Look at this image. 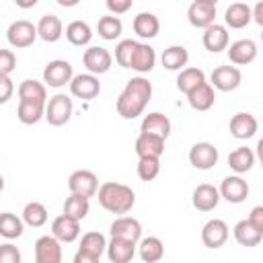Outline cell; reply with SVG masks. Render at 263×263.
<instances>
[{
    "label": "cell",
    "instance_id": "obj_36",
    "mask_svg": "<svg viewBox=\"0 0 263 263\" xmlns=\"http://www.w3.org/2000/svg\"><path fill=\"white\" fill-rule=\"evenodd\" d=\"M107 240H105V236L101 234V232H97V230H90V232H86V234H82V240H80V251H84V253H88V255H92V257H101L105 251H107Z\"/></svg>",
    "mask_w": 263,
    "mask_h": 263
},
{
    "label": "cell",
    "instance_id": "obj_31",
    "mask_svg": "<svg viewBox=\"0 0 263 263\" xmlns=\"http://www.w3.org/2000/svg\"><path fill=\"white\" fill-rule=\"evenodd\" d=\"M255 164V152L247 146H240L236 150H232L228 154V166L236 173V175H242L247 171H251Z\"/></svg>",
    "mask_w": 263,
    "mask_h": 263
},
{
    "label": "cell",
    "instance_id": "obj_49",
    "mask_svg": "<svg viewBox=\"0 0 263 263\" xmlns=\"http://www.w3.org/2000/svg\"><path fill=\"white\" fill-rule=\"evenodd\" d=\"M72 263H99V257H92V255H88V253H84V251L78 249Z\"/></svg>",
    "mask_w": 263,
    "mask_h": 263
},
{
    "label": "cell",
    "instance_id": "obj_29",
    "mask_svg": "<svg viewBox=\"0 0 263 263\" xmlns=\"http://www.w3.org/2000/svg\"><path fill=\"white\" fill-rule=\"evenodd\" d=\"M18 101H27V103H39V105H47V90L45 84L37 82V80H23L18 84Z\"/></svg>",
    "mask_w": 263,
    "mask_h": 263
},
{
    "label": "cell",
    "instance_id": "obj_25",
    "mask_svg": "<svg viewBox=\"0 0 263 263\" xmlns=\"http://www.w3.org/2000/svg\"><path fill=\"white\" fill-rule=\"evenodd\" d=\"M134 31L142 39H154L160 31V21L152 12H140L134 16Z\"/></svg>",
    "mask_w": 263,
    "mask_h": 263
},
{
    "label": "cell",
    "instance_id": "obj_30",
    "mask_svg": "<svg viewBox=\"0 0 263 263\" xmlns=\"http://www.w3.org/2000/svg\"><path fill=\"white\" fill-rule=\"evenodd\" d=\"M160 62L166 70H185L187 62H189V51L183 47V45H171L162 51L160 55Z\"/></svg>",
    "mask_w": 263,
    "mask_h": 263
},
{
    "label": "cell",
    "instance_id": "obj_43",
    "mask_svg": "<svg viewBox=\"0 0 263 263\" xmlns=\"http://www.w3.org/2000/svg\"><path fill=\"white\" fill-rule=\"evenodd\" d=\"M160 173V158H140L138 160V177L142 181H152Z\"/></svg>",
    "mask_w": 263,
    "mask_h": 263
},
{
    "label": "cell",
    "instance_id": "obj_37",
    "mask_svg": "<svg viewBox=\"0 0 263 263\" xmlns=\"http://www.w3.org/2000/svg\"><path fill=\"white\" fill-rule=\"evenodd\" d=\"M16 117H18V121H21V123H25V125H33V123H37L41 117H45V105L18 101Z\"/></svg>",
    "mask_w": 263,
    "mask_h": 263
},
{
    "label": "cell",
    "instance_id": "obj_7",
    "mask_svg": "<svg viewBox=\"0 0 263 263\" xmlns=\"http://www.w3.org/2000/svg\"><path fill=\"white\" fill-rule=\"evenodd\" d=\"M68 187L70 193L74 195H82V197H92L95 193H99V179L92 171H74L68 179Z\"/></svg>",
    "mask_w": 263,
    "mask_h": 263
},
{
    "label": "cell",
    "instance_id": "obj_46",
    "mask_svg": "<svg viewBox=\"0 0 263 263\" xmlns=\"http://www.w3.org/2000/svg\"><path fill=\"white\" fill-rule=\"evenodd\" d=\"M107 8H109V12H113V16L123 14L132 8V0H107Z\"/></svg>",
    "mask_w": 263,
    "mask_h": 263
},
{
    "label": "cell",
    "instance_id": "obj_40",
    "mask_svg": "<svg viewBox=\"0 0 263 263\" xmlns=\"http://www.w3.org/2000/svg\"><path fill=\"white\" fill-rule=\"evenodd\" d=\"M97 31L99 35L105 39V41H115L121 31H123V25L119 21V16H113V14H107V16H101L99 23H97Z\"/></svg>",
    "mask_w": 263,
    "mask_h": 263
},
{
    "label": "cell",
    "instance_id": "obj_9",
    "mask_svg": "<svg viewBox=\"0 0 263 263\" xmlns=\"http://www.w3.org/2000/svg\"><path fill=\"white\" fill-rule=\"evenodd\" d=\"M189 162L199 171H210L218 162V148L210 142H197L189 150Z\"/></svg>",
    "mask_w": 263,
    "mask_h": 263
},
{
    "label": "cell",
    "instance_id": "obj_10",
    "mask_svg": "<svg viewBox=\"0 0 263 263\" xmlns=\"http://www.w3.org/2000/svg\"><path fill=\"white\" fill-rule=\"evenodd\" d=\"M220 197H224L230 203H242L249 195V183L240 175H230L224 177L220 183Z\"/></svg>",
    "mask_w": 263,
    "mask_h": 263
},
{
    "label": "cell",
    "instance_id": "obj_45",
    "mask_svg": "<svg viewBox=\"0 0 263 263\" xmlns=\"http://www.w3.org/2000/svg\"><path fill=\"white\" fill-rule=\"evenodd\" d=\"M0 263H21V251L14 245L4 242L0 247Z\"/></svg>",
    "mask_w": 263,
    "mask_h": 263
},
{
    "label": "cell",
    "instance_id": "obj_8",
    "mask_svg": "<svg viewBox=\"0 0 263 263\" xmlns=\"http://www.w3.org/2000/svg\"><path fill=\"white\" fill-rule=\"evenodd\" d=\"M35 263H62V242L53 234L35 240Z\"/></svg>",
    "mask_w": 263,
    "mask_h": 263
},
{
    "label": "cell",
    "instance_id": "obj_12",
    "mask_svg": "<svg viewBox=\"0 0 263 263\" xmlns=\"http://www.w3.org/2000/svg\"><path fill=\"white\" fill-rule=\"evenodd\" d=\"M111 238H125L132 242H138L142 238V224L132 216H119L109 226Z\"/></svg>",
    "mask_w": 263,
    "mask_h": 263
},
{
    "label": "cell",
    "instance_id": "obj_19",
    "mask_svg": "<svg viewBox=\"0 0 263 263\" xmlns=\"http://www.w3.org/2000/svg\"><path fill=\"white\" fill-rule=\"evenodd\" d=\"M257 58V43L253 39H238L228 47V60L236 66H247Z\"/></svg>",
    "mask_w": 263,
    "mask_h": 263
},
{
    "label": "cell",
    "instance_id": "obj_41",
    "mask_svg": "<svg viewBox=\"0 0 263 263\" xmlns=\"http://www.w3.org/2000/svg\"><path fill=\"white\" fill-rule=\"evenodd\" d=\"M0 234L4 238H18L23 236V220L10 212H4L0 216Z\"/></svg>",
    "mask_w": 263,
    "mask_h": 263
},
{
    "label": "cell",
    "instance_id": "obj_2",
    "mask_svg": "<svg viewBox=\"0 0 263 263\" xmlns=\"http://www.w3.org/2000/svg\"><path fill=\"white\" fill-rule=\"evenodd\" d=\"M99 203L111 214H127L136 203V193L132 187L115 181H107L99 187Z\"/></svg>",
    "mask_w": 263,
    "mask_h": 263
},
{
    "label": "cell",
    "instance_id": "obj_50",
    "mask_svg": "<svg viewBox=\"0 0 263 263\" xmlns=\"http://www.w3.org/2000/svg\"><path fill=\"white\" fill-rule=\"evenodd\" d=\"M253 21H255L257 25H261V27H263V0H261V2H257V4L253 6Z\"/></svg>",
    "mask_w": 263,
    "mask_h": 263
},
{
    "label": "cell",
    "instance_id": "obj_35",
    "mask_svg": "<svg viewBox=\"0 0 263 263\" xmlns=\"http://www.w3.org/2000/svg\"><path fill=\"white\" fill-rule=\"evenodd\" d=\"M66 39L72 43V45H88L90 39H92V31L88 27V23L84 21H72L68 27H66Z\"/></svg>",
    "mask_w": 263,
    "mask_h": 263
},
{
    "label": "cell",
    "instance_id": "obj_18",
    "mask_svg": "<svg viewBox=\"0 0 263 263\" xmlns=\"http://www.w3.org/2000/svg\"><path fill=\"white\" fill-rule=\"evenodd\" d=\"M228 127H230V134H232L236 140H249V138H253V136L257 134L259 123H257L255 115H251V113H247V111H240V113L232 115Z\"/></svg>",
    "mask_w": 263,
    "mask_h": 263
},
{
    "label": "cell",
    "instance_id": "obj_42",
    "mask_svg": "<svg viewBox=\"0 0 263 263\" xmlns=\"http://www.w3.org/2000/svg\"><path fill=\"white\" fill-rule=\"evenodd\" d=\"M136 47H138V41H134V39H123V41H119V43L115 45V62H117L121 68H129L132 55H134Z\"/></svg>",
    "mask_w": 263,
    "mask_h": 263
},
{
    "label": "cell",
    "instance_id": "obj_44",
    "mask_svg": "<svg viewBox=\"0 0 263 263\" xmlns=\"http://www.w3.org/2000/svg\"><path fill=\"white\" fill-rule=\"evenodd\" d=\"M16 68V55L10 49H0V76H10Z\"/></svg>",
    "mask_w": 263,
    "mask_h": 263
},
{
    "label": "cell",
    "instance_id": "obj_5",
    "mask_svg": "<svg viewBox=\"0 0 263 263\" xmlns=\"http://www.w3.org/2000/svg\"><path fill=\"white\" fill-rule=\"evenodd\" d=\"M187 18L197 29H208L216 21V2L214 0H195L187 8Z\"/></svg>",
    "mask_w": 263,
    "mask_h": 263
},
{
    "label": "cell",
    "instance_id": "obj_34",
    "mask_svg": "<svg viewBox=\"0 0 263 263\" xmlns=\"http://www.w3.org/2000/svg\"><path fill=\"white\" fill-rule=\"evenodd\" d=\"M203 82H205V74L201 68H185L177 76V88L185 95H189L193 88H197Z\"/></svg>",
    "mask_w": 263,
    "mask_h": 263
},
{
    "label": "cell",
    "instance_id": "obj_4",
    "mask_svg": "<svg viewBox=\"0 0 263 263\" xmlns=\"http://www.w3.org/2000/svg\"><path fill=\"white\" fill-rule=\"evenodd\" d=\"M37 37H39L37 25H33L31 21H25V18L10 23V27L6 31V39L12 47H29L35 43Z\"/></svg>",
    "mask_w": 263,
    "mask_h": 263
},
{
    "label": "cell",
    "instance_id": "obj_14",
    "mask_svg": "<svg viewBox=\"0 0 263 263\" xmlns=\"http://www.w3.org/2000/svg\"><path fill=\"white\" fill-rule=\"evenodd\" d=\"M82 62H84L88 74H105V72H109V68L113 64V55L109 53V49L95 45L84 51Z\"/></svg>",
    "mask_w": 263,
    "mask_h": 263
},
{
    "label": "cell",
    "instance_id": "obj_28",
    "mask_svg": "<svg viewBox=\"0 0 263 263\" xmlns=\"http://www.w3.org/2000/svg\"><path fill=\"white\" fill-rule=\"evenodd\" d=\"M187 101L191 105V109L195 111H208L214 101H216V92H214V86L210 82H203L199 84L197 88H193L189 95H187Z\"/></svg>",
    "mask_w": 263,
    "mask_h": 263
},
{
    "label": "cell",
    "instance_id": "obj_6",
    "mask_svg": "<svg viewBox=\"0 0 263 263\" xmlns=\"http://www.w3.org/2000/svg\"><path fill=\"white\" fill-rule=\"evenodd\" d=\"M72 78H74L72 64L66 62V60H51L43 68V82L53 86V88H62V86L70 84Z\"/></svg>",
    "mask_w": 263,
    "mask_h": 263
},
{
    "label": "cell",
    "instance_id": "obj_21",
    "mask_svg": "<svg viewBox=\"0 0 263 263\" xmlns=\"http://www.w3.org/2000/svg\"><path fill=\"white\" fill-rule=\"evenodd\" d=\"M140 134H154V136H160L162 140L168 138L171 134V119L158 111L154 113H148L144 119H142V125H140Z\"/></svg>",
    "mask_w": 263,
    "mask_h": 263
},
{
    "label": "cell",
    "instance_id": "obj_39",
    "mask_svg": "<svg viewBox=\"0 0 263 263\" xmlns=\"http://www.w3.org/2000/svg\"><path fill=\"white\" fill-rule=\"evenodd\" d=\"M23 222L29 224L31 228H39L47 222V210L41 201H29L23 208Z\"/></svg>",
    "mask_w": 263,
    "mask_h": 263
},
{
    "label": "cell",
    "instance_id": "obj_22",
    "mask_svg": "<svg viewBox=\"0 0 263 263\" xmlns=\"http://www.w3.org/2000/svg\"><path fill=\"white\" fill-rule=\"evenodd\" d=\"M224 21L230 29H242L253 21V8L245 2H234L226 8L224 12Z\"/></svg>",
    "mask_w": 263,
    "mask_h": 263
},
{
    "label": "cell",
    "instance_id": "obj_11",
    "mask_svg": "<svg viewBox=\"0 0 263 263\" xmlns=\"http://www.w3.org/2000/svg\"><path fill=\"white\" fill-rule=\"evenodd\" d=\"M212 86L222 90V92H230V90H236L240 86V70L236 66H218L214 68L212 72Z\"/></svg>",
    "mask_w": 263,
    "mask_h": 263
},
{
    "label": "cell",
    "instance_id": "obj_38",
    "mask_svg": "<svg viewBox=\"0 0 263 263\" xmlns=\"http://www.w3.org/2000/svg\"><path fill=\"white\" fill-rule=\"evenodd\" d=\"M88 210H90L88 197L70 193V197H66V201H64V214L70 216V218H74V220H78V222L86 218Z\"/></svg>",
    "mask_w": 263,
    "mask_h": 263
},
{
    "label": "cell",
    "instance_id": "obj_32",
    "mask_svg": "<svg viewBox=\"0 0 263 263\" xmlns=\"http://www.w3.org/2000/svg\"><path fill=\"white\" fill-rule=\"evenodd\" d=\"M138 253L144 263H158L164 255V245L158 236H146L138 245Z\"/></svg>",
    "mask_w": 263,
    "mask_h": 263
},
{
    "label": "cell",
    "instance_id": "obj_13",
    "mask_svg": "<svg viewBox=\"0 0 263 263\" xmlns=\"http://www.w3.org/2000/svg\"><path fill=\"white\" fill-rule=\"evenodd\" d=\"M228 240V224L220 218L208 220L201 228V242L208 249H220Z\"/></svg>",
    "mask_w": 263,
    "mask_h": 263
},
{
    "label": "cell",
    "instance_id": "obj_3",
    "mask_svg": "<svg viewBox=\"0 0 263 263\" xmlns=\"http://www.w3.org/2000/svg\"><path fill=\"white\" fill-rule=\"evenodd\" d=\"M72 117V99L68 95H53L45 105V119L49 125H64Z\"/></svg>",
    "mask_w": 263,
    "mask_h": 263
},
{
    "label": "cell",
    "instance_id": "obj_24",
    "mask_svg": "<svg viewBox=\"0 0 263 263\" xmlns=\"http://www.w3.org/2000/svg\"><path fill=\"white\" fill-rule=\"evenodd\" d=\"M154 64H156V51H154V47L148 45V43H138V47H136V51L132 55L129 68L136 70V72H140V74H146V72H150L154 68Z\"/></svg>",
    "mask_w": 263,
    "mask_h": 263
},
{
    "label": "cell",
    "instance_id": "obj_20",
    "mask_svg": "<svg viewBox=\"0 0 263 263\" xmlns=\"http://www.w3.org/2000/svg\"><path fill=\"white\" fill-rule=\"evenodd\" d=\"M164 152V140L154 134H140L136 140L138 158H160Z\"/></svg>",
    "mask_w": 263,
    "mask_h": 263
},
{
    "label": "cell",
    "instance_id": "obj_52",
    "mask_svg": "<svg viewBox=\"0 0 263 263\" xmlns=\"http://www.w3.org/2000/svg\"><path fill=\"white\" fill-rule=\"evenodd\" d=\"M261 41H263V33H261Z\"/></svg>",
    "mask_w": 263,
    "mask_h": 263
},
{
    "label": "cell",
    "instance_id": "obj_23",
    "mask_svg": "<svg viewBox=\"0 0 263 263\" xmlns=\"http://www.w3.org/2000/svg\"><path fill=\"white\" fill-rule=\"evenodd\" d=\"M136 255V242L125 238H111L107 245V257L111 263H129Z\"/></svg>",
    "mask_w": 263,
    "mask_h": 263
},
{
    "label": "cell",
    "instance_id": "obj_48",
    "mask_svg": "<svg viewBox=\"0 0 263 263\" xmlns=\"http://www.w3.org/2000/svg\"><path fill=\"white\" fill-rule=\"evenodd\" d=\"M261 234H263V205H255L253 210H251V214H249V218H247Z\"/></svg>",
    "mask_w": 263,
    "mask_h": 263
},
{
    "label": "cell",
    "instance_id": "obj_26",
    "mask_svg": "<svg viewBox=\"0 0 263 263\" xmlns=\"http://www.w3.org/2000/svg\"><path fill=\"white\" fill-rule=\"evenodd\" d=\"M37 33L43 41L47 43H55L62 35H64V27H62V21L60 16L55 14H43L37 23Z\"/></svg>",
    "mask_w": 263,
    "mask_h": 263
},
{
    "label": "cell",
    "instance_id": "obj_51",
    "mask_svg": "<svg viewBox=\"0 0 263 263\" xmlns=\"http://www.w3.org/2000/svg\"><path fill=\"white\" fill-rule=\"evenodd\" d=\"M257 158L261 162V168H263V138L257 142Z\"/></svg>",
    "mask_w": 263,
    "mask_h": 263
},
{
    "label": "cell",
    "instance_id": "obj_1",
    "mask_svg": "<svg viewBox=\"0 0 263 263\" xmlns=\"http://www.w3.org/2000/svg\"><path fill=\"white\" fill-rule=\"evenodd\" d=\"M152 99V84L148 78L144 76H136L129 78L125 88L121 90V95L117 97V113L123 119H136L138 115H142V111L146 109L148 101Z\"/></svg>",
    "mask_w": 263,
    "mask_h": 263
},
{
    "label": "cell",
    "instance_id": "obj_16",
    "mask_svg": "<svg viewBox=\"0 0 263 263\" xmlns=\"http://www.w3.org/2000/svg\"><path fill=\"white\" fill-rule=\"evenodd\" d=\"M191 201H193V208L199 210V212H212L218 203H220V191L210 185V183H201L193 189V195H191Z\"/></svg>",
    "mask_w": 263,
    "mask_h": 263
},
{
    "label": "cell",
    "instance_id": "obj_33",
    "mask_svg": "<svg viewBox=\"0 0 263 263\" xmlns=\"http://www.w3.org/2000/svg\"><path fill=\"white\" fill-rule=\"evenodd\" d=\"M234 238H236V242L242 245V247H257V245L261 242L263 234L245 218V220H240V222L234 224Z\"/></svg>",
    "mask_w": 263,
    "mask_h": 263
},
{
    "label": "cell",
    "instance_id": "obj_17",
    "mask_svg": "<svg viewBox=\"0 0 263 263\" xmlns=\"http://www.w3.org/2000/svg\"><path fill=\"white\" fill-rule=\"evenodd\" d=\"M51 234L60 240V242H74L80 236V222L62 214L51 222Z\"/></svg>",
    "mask_w": 263,
    "mask_h": 263
},
{
    "label": "cell",
    "instance_id": "obj_47",
    "mask_svg": "<svg viewBox=\"0 0 263 263\" xmlns=\"http://www.w3.org/2000/svg\"><path fill=\"white\" fill-rule=\"evenodd\" d=\"M12 80L10 76H0V103H8L10 95H12Z\"/></svg>",
    "mask_w": 263,
    "mask_h": 263
},
{
    "label": "cell",
    "instance_id": "obj_27",
    "mask_svg": "<svg viewBox=\"0 0 263 263\" xmlns=\"http://www.w3.org/2000/svg\"><path fill=\"white\" fill-rule=\"evenodd\" d=\"M203 47L212 53H218L228 47V31L224 25H212L203 31Z\"/></svg>",
    "mask_w": 263,
    "mask_h": 263
},
{
    "label": "cell",
    "instance_id": "obj_15",
    "mask_svg": "<svg viewBox=\"0 0 263 263\" xmlns=\"http://www.w3.org/2000/svg\"><path fill=\"white\" fill-rule=\"evenodd\" d=\"M70 92L76 99L90 101L101 92V82L95 74H76L70 82Z\"/></svg>",
    "mask_w": 263,
    "mask_h": 263
}]
</instances>
